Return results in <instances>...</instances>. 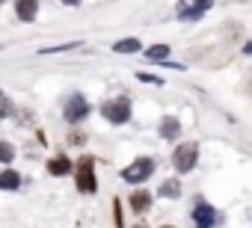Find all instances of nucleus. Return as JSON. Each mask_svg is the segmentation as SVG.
<instances>
[{
    "label": "nucleus",
    "instance_id": "obj_2",
    "mask_svg": "<svg viewBox=\"0 0 252 228\" xmlns=\"http://www.w3.org/2000/svg\"><path fill=\"white\" fill-rule=\"evenodd\" d=\"M196 160H199V142H178L175 151H172V166L178 175H187L196 169Z\"/></svg>",
    "mask_w": 252,
    "mask_h": 228
},
{
    "label": "nucleus",
    "instance_id": "obj_12",
    "mask_svg": "<svg viewBox=\"0 0 252 228\" xmlns=\"http://www.w3.org/2000/svg\"><path fill=\"white\" fill-rule=\"evenodd\" d=\"M18 187H21V175L12 166L0 172V190H18Z\"/></svg>",
    "mask_w": 252,
    "mask_h": 228
},
{
    "label": "nucleus",
    "instance_id": "obj_17",
    "mask_svg": "<svg viewBox=\"0 0 252 228\" xmlns=\"http://www.w3.org/2000/svg\"><path fill=\"white\" fill-rule=\"evenodd\" d=\"M12 160H15V148L0 140V163H12Z\"/></svg>",
    "mask_w": 252,
    "mask_h": 228
},
{
    "label": "nucleus",
    "instance_id": "obj_21",
    "mask_svg": "<svg viewBox=\"0 0 252 228\" xmlns=\"http://www.w3.org/2000/svg\"><path fill=\"white\" fill-rule=\"evenodd\" d=\"M113 207H116V228H122V201H116Z\"/></svg>",
    "mask_w": 252,
    "mask_h": 228
},
{
    "label": "nucleus",
    "instance_id": "obj_9",
    "mask_svg": "<svg viewBox=\"0 0 252 228\" xmlns=\"http://www.w3.org/2000/svg\"><path fill=\"white\" fill-rule=\"evenodd\" d=\"M128 207H131L134 213H149V207H152V193H149V190H134L131 199H128Z\"/></svg>",
    "mask_w": 252,
    "mask_h": 228
},
{
    "label": "nucleus",
    "instance_id": "obj_8",
    "mask_svg": "<svg viewBox=\"0 0 252 228\" xmlns=\"http://www.w3.org/2000/svg\"><path fill=\"white\" fill-rule=\"evenodd\" d=\"M15 15L24 24L36 21V15H39V0H15Z\"/></svg>",
    "mask_w": 252,
    "mask_h": 228
},
{
    "label": "nucleus",
    "instance_id": "obj_3",
    "mask_svg": "<svg viewBox=\"0 0 252 228\" xmlns=\"http://www.w3.org/2000/svg\"><path fill=\"white\" fill-rule=\"evenodd\" d=\"M74 175H77V190L92 196L98 190V178H95V160L92 157H80L74 163Z\"/></svg>",
    "mask_w": 252,
    "mask_h": 228
},
{
    "label": "nucleus",
    "instance_id": "obj_15",
    "mask_svg": "<svg viewBox=\"0 0 252 228\" xmlns=\"http://www.w3.org/2000/svg\"><path fill=\"white\" fill-rule=\"evenodd\" d=\"M158 196H163V199H178V196H181V184H178V178L163 181L160 190H158Z\"/></svg>",
    "mask_w": 252,
    "mask_h": 228
},
{
    "label": "nucleus",
    "instance_id": "obj_20",
    "mask_svg": "<svg viewBox=\"0 0 252 228\" xmlns=\"http://www.w3.org/2000/svg\"><path fill=\"white\" fill-rule=\"evenodd\" d=\"M193 6H196V9H202V12H208V9L214 6V0H193Z\"/></svg>",
    "mask_w": 252,
    "mask_h": 228
},
{
    "label": "nucleus",
    "instance_id": "obj_11",
    "mask_svg": "<svg viewBox=\"0 0 252 228\" xmlns=\"http://www.w3.org/2000/svg\"><path fill=\"white\" fill-rule=\"evenodd\" d=\"M175 15H178V21H199L205 12L193 6V0H181V3L175 6Z\"/></svg>",
    "mask_w": 252,
    "mask_h": 228
},
{
    "label": "nucleus",
    "instance_id": "obj_19",
    "mask_svg": "<svg viewBox=\"0 0 252 228\" xmlns=\"http://www.w3.org/2000/svg\"><path fill=\"white\" fill-rule=\"evenodd\" d=\"M137 80H143V83H155V86H163V80H160V77L146 74V71H140V74H137Z\"/></svg>",
    "mask_w": 252,
    "mask_h": 228
},
{
    "label": "nucleus",
    "instance_id": "obj_18",
    "mask_svg": "<svg viewBox=\"0 0 252 228\" xmlns=\"http://www.w3.org/2000/svg\"><path fill=\"white\" fill-rule=\"evenodd\" d=\"M77 45H83V42H65V45H51V48H42V54H60V51H74Z\"/></svg>",
    "mask_w": 252,
    "mask_h": 228
},
{
    "label": "nucleus",
    "instance_id": "obj_10",
    "mask_svg": "<svg viewBox=\"0 0 252 228\" xmlns=\"http://www.w3.org/2000/svg\"><path fill=\"white\" fill-rule=\"evenodd\" d=\"M48 172H51V175H60V178H63V175L74 172V163H71V160H68L65 154H57V157H51V160H48Z\"/></svg>",
    "mask_w": 252,
    "mask_h": 228
},
{
    "label": "nucleus",
    "instance_id": "obj_23",
    "mask_svg": "<svg viewBox=\"0 0 252 228\" xmlns=\"http://www.w3.org/2000/svg\"><path fill=\"white\" fill-rule=\"evenodd\" d=\"M63 3H65V6H80L83 0H63Z\"/></svg>",
    "mask_w": 252,
    "mask_h": 228
},
{
    "label": "nucleus",
    "instance_id": "obj_13",
    "mask_svg": "<svg viewBox=\"0 0 252 228\" xmlns=\"http://www.w3.org/2000/svg\"><path fill=\"white\" fill-rule=\"evenodd\" d=\"M113 51H116V54H140L143 45H140V39H119V42L113 45Z\"/></svg>",
    "mask_w": 252,
    "mask_h": 228
},
{
    "label": "nucleus",
    "instance_id": "obj_26",
    "mask_svg": "<svg viewBox=\"0 0 252 228\" xmlns=\"http://www.w3.org/2000/svg\"><path fill=\"white\" fill-rule=\"evenodd\" d=\"M163 228H172V225H163Z\"/></svg>",
    "mask_w": 252,
    "mask_h": 228
},
{
    "label": "nucleus",
    "instance_id": "obj_6",
    "mask_svg": "<svg viewBox=\"0 0 252 228\" xmlns=\"http://www.w3.org/2000/svg\"><path fill=\"white\" fill-rule=\"evenodd\" d=\"M220 222H222V213L214 204H208L205 199H196V204H193V225L196 228H217Z\"/></svg>",
    "mask_w": 252,
    "mask_h": 228
},
{
    "label": "nucleus",
    "instance_id": "obj_14",
    "mask_svg": "<svg viewBox=\"0 0 252 228\" xmlns=\"http://www.w3.org/2000/svg\"><path fill=\"white\" fill-rule=\"evenodd\" d=\"M143 54H146V59H152V62H166L169 45H152V48H146Z\"/></svg>",
    "mask_w": 252,
    "mask_h": 228
},
{
    "label": "nucleus",
    "instance_id": "obj_27",
    "mask_svg": "<svg viewBox=\"0 0 252 228\" xmlns=\"http://www.w3.org/2000/svg\"><path fill=\"white\" fill-rule=\"evenodd\" d=\"M0 3H6V0H0Z\"/></svg>",
    "mask_w": 252,
    "mask_h": 228
},
{
    "label": "nucleus",
    "instance_id": "obj_1",
    "mask_svg": "<svg viewBox=\"0 0 252 228\" xmlns=\"http://www.w3.org/2000/svg\"><path fill=\"white\" fill-rule=\"evenodd\" d=\"M131 98L128 95H119V98H110L101 104V116L110 122V125H125V122H131Z\"/></svg>",
    "mask_w": 252,
    "mask_h": 228
},
{
    "label": "nucleus",
    "instance_id": "obj_24",
    "mask_svg": "<svg viewBox=\"0 0 252 228\" xmlns=\"http://www.w3.org/2000/svg\"><path fill=\"white\" fill-rule=\"evenodd\" d=\"M243 54H246V57H249V54H252V39H249V42H246V45H243Z\"/></svg>",
    "mask_w": 252,
    "mask_h": 228
},
{
    "label": "nucleus",
    "instance_id": "obj_22",
    "mask_svg": "<svg viewBox=\"0 0 252 228\" xmlns=\"http://www.w3.org/2000/svg\"><path fill=\"white\" fill-rule=\"evenodd\" d=\"M163 68H175V71H184V65H181V62H163Z\"/></svg>",
    "mask_w": 252,
    "mask_h": 228
},
{
    "label": "nucleus",
    "instance_id": "obj_7",
    "mask_svg": "<svg viewBox=\"0 0 252 228\" xmlns=\"http://www.w3.org/2000/svg\"><path fill=\"white\" fill-rule=\"evenodd\" d=\"M158 131H160V140H166V142H178V137H181V122H178V116H163Z\"/></svg>",
    "mask_w": 252,
    "mask_h": 228
},
{
    "label": "nucleus",
    "instance_id": "obj_16",
    "mask_svg": "<svg viewBox=\"0 0 252 228\" xmlns=\"http://www.w3.org/2000/svg\"><path fill=\"white\" fill-rule=\"evenodd\" d=\"M12 110H15V107H12V98H9V95H6L3 89H0V119L12 116Z\"/></svg>",
    "mask_w": 252,
    "mask_h": 228
},
{
    "label": "nucleus",
    "instance_id": "obj_25",
    "mask_svg": "<svg viewBox=\"0 0 252 228\" xmlns=\"http://www.w3.org/2000/svg\"><path fill=\"white\" fill-rule=\"evenodd\" d=\"M134 228H146V225H134Z\"/></svg>",
    "mask_w": 252,
    "mask_h": 228
},
{
    "label": "nucleus",
    "instance_id": "obj_5",
    "mask_svg": "<svg viewBox=\"0 0 252 228\" xmlns=\"http://www.w3.org/2000/svg\"><path fill=\"white\" fill-rule=\"evenodd\" d=\"M155 160L152 157H140V160H134L131 166H125L122 169V181H128V184H146L152 175H155Z\"/></svg>",
    "mask_w": 252,
    "mask_h": 228
},
{
    "label": "nucleus",
    "instance_id": "obj_4",
    "mask_svg": "<svg viewBox=\"0 0 252 228\" xmlns=\"http://www.w3.org/2000/svg\"><path fill=\"white\" fill-rule=\"evenodd\" d=\"M89 101L80 95V92H71L65 101H63V116H65V122L68 125H77V122H83L86 116H89Z\"/></svg>",
    "mask_w": 252,
    "mask_h": 228
}]
</instances>
